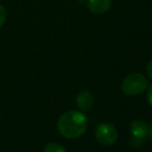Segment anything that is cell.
I'll return each instance as SVG.
<instances>
[{
    "instance_id": "8",
    "label": "cell",
    "mask_w": 152,
    "mask_h": 152,
    "mask_svg": "<svg viewBox=\"0 0 152 152\" xmlns=\"http://www.w3.org/2000/svg\"><path fill=\"white\" fill-rule=\"evenodd\" d=\"M6 20V10L3 5L0 4V28L3 26V24L5 23Z\"/></svg>"
},
{
    "instance_id": "5",
    "label": "cell",
    "mask_w": 152,
    "mask_h": 152,
    "mask_svg": "<svg viewBox=\"0 0 152 152\" xmlns=\"http://www.w3.org/2000/svg\"><path fill=\"white\" fill-rule=\"evenodd\" d=\"M76 102H77V106L80 110L84 111H89L92 109L94 104V98L93 95L88 91H81L80 93L77 95L76 98Z\"/></svg>"
},
{
    "instance_id": "3",
    "label": "cell",
    "mask_w": 152,
    "mask_h": 152,
    "mask_svg": "<svg viewBox=\"0 0 152 152\" xmlns=\"http://www.w3.org/2000/svg\"><path fill=\"white\" fill-rule=\"evenodd\" d=\"M117 130L113 124L109 123V122H104L100 123L99 125L96 127L95 130V138L97 142L100 145L104 147L112 146L117 140Z\"/></svg>"
},
{
    "instance_id": "7",
    "label": "cell",
    "mask_w": 152,
    "mask_h": 152,
    "mask_svg": "<svg viewBox=\"0 0 152 152\" xmlns=\"http://www.w3.org/2000/svg\"><path fill=\"white\" fill-rule=\"evenodd\" d=\"M42 152H66V151L61 145L57 144V143H49V144H47L45 146Z\"/></svg>"
},
{
    "instance_id": "2",
    "label": "cell",
    "mask_w": 152,
    "mask_h": 152,
    "mask_svg": "<svg viewBox=\"0 0 152 152\" xmlns=\"http://www.w3.org/2000/svg\"><path fill=\"white\" fill-rule=\"evenodd\" d=\"M148 87V80L141 72H134L126 77L121 85L122 91L127 95H138Z\"/></svg>"
},
{
    "instance_id": "10",
    "label": "cell",
    "mask_w": 152,
    "mask_h": 152,
    "mask_svg": "<svg viewBox=\"0 0 152 152\" xmlns=\"http://www.w3.org/2000/svg\"><path fill=\"white\" fill-rule=\"evenodd\" d=\"M147 100H148L149 104L152 107V84H151V86L149 87L148 92H147Z\"/></svg>"
},
{
    "instance_id": "9",
    "label": "cell",
    "mask_w": 152,
    "mask_h": 152,
    "mask_svg": "<svg viewBox=\"0 0 152 152\" xmlns=\"http://www.w3.org/2000/svg\"><path fill=\"white\" fill-rule=\"evenodd\" d=\"M146 72H147V76H148L150 79H152V60L147 64Z\"/></svg>"
},
{
    "instance_id": "1",
    "label": "cell",
    "mask_w": 152,
    "mask_h": 152,
    "mask_svg": "<svg viewBox=\"0 0 152 152\" xmlns=\"http://www.w3.org/2000/svg\"><path fill=\"white\" fill-rule=\"evenodd\" d=\"M88 119L80 111H68L60 116L57 128L64 138L76 139L81 137L87 129Z\"/></svg>"
},
{
    "instance_id": "6",
    "label": "cell",
    "mask_w": 152,
    "mask_h": 152,
    "mask_svg": "<svg viewBox=\"0 0 152 152\" xmlns=\"http://www.w3.org/2000/svg\"><path fill=\"white\" fill-rule=\"evenodd\" d=\"M87 6L93 14H104L110 10L111 0H87Z\"/></svg>"
},
{
    "instance_id": "4",
    "label": "cell",
    "mask_w": 152,
    "mask_h": 152,
    "mask_svg": "<svg viewBox=\"0 0 152 152\" xmlns=\"http://www.w3.org/2000/svg\"><path fill=\"white\" fill-rule=\"evenodd\" d=\"M130 134L134 139H142L148 132V125L142 119H134L129 125Z\"/></svg>"
}]
</instances>
